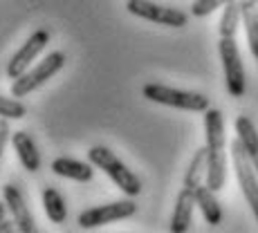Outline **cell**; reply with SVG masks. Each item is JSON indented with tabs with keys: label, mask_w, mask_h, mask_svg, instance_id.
<instances>
[{
	"label": "cell",
	"mask_w": 258,
	"mask_h": 233,
	"mask_svg": "<svg viewBox=\"0 0 258 233\" xmlns=\"http://www.w3.org/2000/svg\"><path fill=\"white\" fill-rule=\"evenodd\" d=\"M205 132H207V186L220 191L227 180V137L225 119L218 108L205 110Z\"/></svg>",
	"instance_id": "6da1fadb"
},
{
	"label": "cell",
	"mask_w": 258,
	"mask_h": 233,
	"mask_svg": "<svg viewBox=\"0 0 258 233\" xmlns=\"http://www.w3.org/2000/svg\"><path fill=\"white\" fill-rule=\"evenodd\" d=\"M88 160H90L92 166H97L99 171H103L108 177H110L115 184L126 193L128 197H135L142 193V180L126 166L110 148L106 146H92L88 150Z\"/></svg>",
	"instance_id": "7a4b0ae2"
},
{
	"label": "cell",
	"mask_w": 258,
	"mask_h": 233,
	"mask_svg": "<svg viewBox=\"0 0 258 233\" xmlns=\"http://www.w3.org/2000/svg\"><path fill=\"white\" fill-rule=\"evenodd\" d=\"M142 94L148 101L162 103V106H168V108H177V110H188V112L209 110V99L205 94L177 90V88L162 86V83H146L142 88Z\"/></svg>",
	"instance_id": "3957f363"
},
{
	"label": "cell",
	"mask_w": 258,
	"mask_h": 233,
	"mask_svg": "<svg viewBox=\"0 0 258 233\" xmlns=\"http://www.w3.org/2000/svg\"><path fill=\"white\" fill-rule=\"evenodd\" d=\"M66 63H68V56L63 52H49L47 56L43 58L41 63H38V65L29 67L25 74H21L18 79H14V83H12V97L23 99V97H27L29 92L38 90V88L45 86V83L56 72H61Z\"/></svg>",
	"instance_id": "277c9868"
},
{
	"label": "cell",
	"mask_w": 258,
	"mask_h": 233,
	"mask_svg": "<svg viewBox=\"0 0 258 233\" xmlns=\"http://www.w3.org/2000/svg\"><path fill=\"white\" fill-rule=\"evenodd\" d=\"M218 52H220V61H222V67H225L227 92L234 99H240L245 94V67H242L236 36H220Z\"/></svg>",
	"instance_id": "5b68a950"
},
{
	"label": "cell",
	"mask_w": 258,
	"mask_h": 233,
	"mask_svg": "<svg viewBox=\"0 0 258 233\" xmlns=\"http://www.w3.org/2000/svg\"><path fill=\"white\" fill-rule=\"evenodd\" d=\"M231 162H234V171H236V177H238V184L242 188V195H245L247 204L251 206L254 211L256 220H258V177H256V168L251 164L249 155L245 152L240 139L231 141Z\"/></svg>",
	"instance_id": "8992f818"
},
{
	"label": "cell",
	"mask_w": 258,
	"mask_h": 233,
	"mask_svg": "<svg viewBox=\"0 0 258 233\" xmlns=\"http://www.w3.org/2000/svg\"><path fill=\"white\" fill-rule=\"evenodd\" d=\"M126 9L133 16L157 23V25H164V27H184L188 23V16L182 9L164 7V5H157L153 0H128Z\"/></svg>",
	"instance_id": "52a82bcc"
},
{
	"label": "cell",
	"mask_w": 258,
	"mask_h": 233,
	"mask_svg": "<svg viewBox=\"0 0 258 233\" xmlns=\"http://www.w3.org/2000/svg\"><path fill=\"white\" fill-rule=\"evenodd\" d=\"M135 211L137 204L133 200H119L103 206H92V209H86L79 215V226L81 229H97V226L110 224V222L126 220V217L135 215Z\"/></svg>",
	"instance_id": "ba28073f"
},
{
	"label": "cell",
	"mask_w": 258,
	"mask_h": 233,
	"mask_svg": "<svg viewBox=\"0 0 258 233\" xmlns=\"http://www.w3.org/2000/svg\"><path fill=\"white\" fill-rule=\"evenodd\" d=\"M47 43H49V32H47V29H36V32H34L32 36H29L27 41H25L23 45L16 49V54L9 58L7 76L14 81V79H18L21 74L27 72L29 67H32L34 58H36L38 54L47 47Z\"/></svg>",
	"instance_id": "9c48e42d"
},
{
	"label": "cell",
	"mask_w": 258,
	"mask_h": 233,
	"mask_svg": "<svg viewBox=\"0 0 258 233\" xmlns=\"http://www.w3.org/2000/svg\"><path fill=\"white\" fill-rule=\"evenodd\" d=\"M3 200H5V204H7L9 213H12L18 231H23V233H36L38 231L36 222H34V215L27 209V202H25L21 188L14 186V184H7L3 188Z\"/></svg>",
	"instance_id": "30bf717a"
},
{
	"label": "cell",
	"mask_w": 258,
	"mask_h": 233,
	"mask_svg": "<svg viewBox=\"0 0 258 233\" xmlns=\"http://www.w3.org/2000/svg\"><path fill=\"white\" fill-rule=\"evenodd\" d=\"M196 188L184 186L180 191L175 200V211L171 217V231L173 233H186L191 226V217H193V206H196Z\"/></svg>",
	"instance_id": "8fae6325"
},
{
	"label": "cell",
	"mask_w": 258,
	"mask_h": 233,
	"mask_svg": "<svg viewBox=\"0 0 258 233\" xmlns=\"http://www.w3.org/2000/svg\"><path fill=\"white\" fill-rule=\"evenodd\" d=\"M12 143H14V150H16V155H18V162L23 164L25 171L36 173L38 168H41V152H38L32 135L25 130L12 132Z\"/></svg>",
	"instance_id": "7c38bea8"
},
{
	"label": "cell",
	"mask_w": 258,
	"mask_h": 233,
	"mask_svg": "<svg viewBox=\"0 0 258 233\" xmlns=\"http://www.w3.org/2000/svg\"><path fill=\"white\" fill-rule=\"evenodd\" d=\"M52 171L56 173L58 177H68V180L83 182V184L94 177L92 164L79 162V160H74V157H56V160L52 162Z\"/></svg>",
	"instance_id": "4fadbf2b"
},
{
	"label": "cell",
	"mask_w": 258,
	"mask_h": 233,
	"mask_svg": "<svg viewBox=\"0 0 258 233\" xmlns=\"http://www.w3.org/2000/svg\"><path fill=\"white\" fill-rule=\"evenodd\" d=\"M236 135H238V139H240L242 148H245V152L249 155L256 173H258V130H256L254 121H251L247 115L236 117Z\"/></svg>",
	"instance_id": "5bb4252c"
},
{
	"label": "cell",
	"mask_w": 258,
	"mask_h": 233,
	"mask_svg": "<svg viewBox=\"0 0 258 233\" xmlns=\"http://www.w3.org/2000/svg\"><path fill=\"white\" fill-rule=\"evenodd\" d=\"M196 202H198V206H200L202 215H205L207 224H211V226L220 224L222 209H220V202H218V197H216V191H211L209 186L198 184L196 186Z\"/></svg>",
	"instance_id": "9a60e30c"
},
{
	"label": "cell",
	"mask_w": 258,
	"mask_h": 233,
	"mask_svg": "<svg viewBox=\"0 0 258 233\" xmlns=\"http://www.w3.org/2000/svg\"><path fill=\"white\" fill-rule=\"evenodd\" d=\"M43 206H45V215L52 224H63L68 220V206L63 195L52 186L43 188Z\"/></svg>",
	"instance_id": "2e32d148"
},
{
	"label": "cell",
	"mask_w": 258,
	"mask_h": 233,
	"mask_svg": "<svg viewBox=\"0 0 258 233\" xmlns=\"http://www.w3.org/2000/svg\"><path fill=\"white\" fill-rule=\"evenodd\" d=\"M242 5V27L247 32V43H249L251 56L258 58V3L251 0H240Z\"/></svg>",
	"instance_id": "e0dca14e"
},
{
	"label": "cell",
	"mask_w": 258,
	"mask_h": 233,
	"mask_svg": "<svg viewBox=\"0 0 258 233\" xmlns=\"http://www.w3.org/2000/svg\"><path fill=\"white\" fill-rule=\"evenodd\" d=\"M242 23V5L240 0H231L225 5V12L220 18V36H236L238 27Z\"/></svg>",
	"instance_id": "ac0fdd59"
},
{
	"label": "cell",
	"mask_w": 258,
	"mask_h": 233,
	"mask_svg": "<svg viewBox=\"0 0 258 233\" xmlns=\"http://www.w3.org/2000/svg\"><path fill=\"white\" fill-rule=\"evenodd\" d=\"M202 175L207 177V146L205 148H198L196 155H193L191 164H188V171L184 175V186L196 188L198 184H200Z\"/></svg>",
	"instance_id": "d6986e66"
},
{
	"label": "cell",
	"mask_w": 258,
	"mask_h": 233,
	"mask_svg": "<svg viewBox=\"0 0 258 233\" xmlns=\"http://www.w3.org/2000/svg\"><path fill=\"white\" fill-rule=\"evenodd\" d=\"M25 115H27V108H25L16 97L7 99V97L0 94V117H5V119H23Z\"/></svg>",
	"instance_id": "ffe728a7"
},
{
	"label": "cell",
	"mask_w": 258,
	"mask_h": 233,
	"mask_svg": "<svg viewBox=\"0 0 258 233\" xmlns=\"http://www.w3.org/2000/svg\"><path fill=\"white\" fill-rule=\"evenodd\" d=\"M231 3V0H196V3L191 5V14L198 18L202 16H209V14H213L218 7H222V5Z\"/></svg>",
	"instance_id": "44dd1931"
},
{
	"label": "cell",
	"mask_w": 258,
	"mask_h": 233,
	"mask_svg": "<svg viewBox=\"0 0 258 233\" xmlns=\"http://www.w3.org/2000/svg\"><path fill=\"white\" fill-rule=\"evenodd\" d=\"M12 213H9L7 204L5 202H0V233H12L16 229V222H14V217H9Z\"/></svg>",
	"instance_id": "7402d4cb"
},
{
	"label": "cell",
	"mask_w": 258,
	"mask_h": 233,
	"mask_svg": "<svg viewBox=\"0 0 258 233\" xmlns=\"http://www.w3.org/2000/svg\"><path fill=\"white\" fill-rule=\"evenodd\" d=\"M251 3H258V0H251Z\"/></svg>",
	"instance_id": "603a6c76"
}]
</instances>
